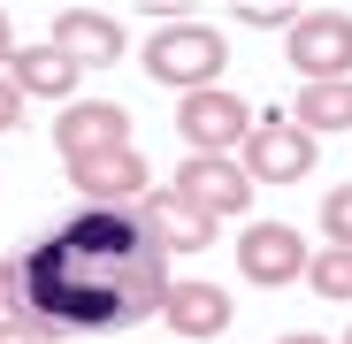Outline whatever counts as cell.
<instances>
[{
    "label": "cell",
    "instance_id": "1",
    "mask_svg": "<svg viewBox=\"0 0 352 344\" xmlns=\"http://www.w3.org/2000/svg\"><path fill=\"white\" fill-rule=\"evenodd\" d=\"M168 283L176 275L153 253L138 207H85L54 238L16 253L0 314H23L54 336L62 329H131V321H161Z\"/></svg>",
    "mask_w": 352,
    "mask_h": 344
},
{
    "label": "cell",
    "instance_id": "2",
    "mask_svg": "<svg viewBox=\"0 0 352 344\" xmlns=\"http://www.w3.org/2000/svg\"><path fill=\"white\" fill-rule=\"evenodd\" d=\"M222 62H230V38L214 23H192V16H176L146 38V77L168 92H207L222 77Z\"/></svg>",
    "mask_w": 352,
    "mask_h": 344
},
{
    "label": "cell",
    "instance_id": "3",
    "mask_svg": "<svg viewBox=\"0 0 352 344\" xmlns=\"http://www.w3.org/2000/svg\"><path fill=\"white\" fill-rule=\"evenodd\" d=\"M176 138H192V153L238 161V146L253 138V107H245L238 92H222V84L184 92V100H176Z\"/></svg>",
    "mask_w": 352,
    "mask_h": 344
},
{
    "label": "cell",
    "instance_id": "4",
    "mask_svg": "<svg viewBox=\"0 0 352 344\" xmlns=\"http://www.w3.org/2000/svg\"><path fill=\"white\" fill-rule=\"evenodd\" d=\"M283 54H291V69H299V84H337V77H352V16L307 8L299 23L283 31Z\"/></svg>",
    "mask_w": 352,
    "mask_h": 344
},
{
    "label": "cell",
    "instance_id": "5",
    "mask_svg": "<svg viewBox=\"0 0 352 344\" xmlns=\"http://www.w3.org/2000/svg\"><path fill=\"white\" fill-rule=\"evenodd\" d=\"M314 260V245L299 238L291 222H245L238 229V275L261 283V291H283V283H299Z\"/></svg>",
    "mask_w": 352,
    "mask_h": 344
},
{
    "label": "cell",
    "instance_id": "6",
    "mask_svg": "<svg viewBox=\"0 0 352 344\" xmlns=\"http://www.w3.org/2000/svg\"><path fill=\"white\" fill-rule=\"evenodd\" d=\"M314 161H322V138H307L299 123H253V138L238 146V168L253 184H299L314 176Z\"/></svg>",
    "mask_w": 352,
    "mask_h": 344
},
{
    "label": "cell",
    "instance_id": "7",
    "mask_svg": "<svg viewBox=\"0 0 352 344\" xmlns=\"http://www.w3.org/2000/svg\"><path fill=\"white\" fill-rule=\"evenodd\" d=\"M69 184H77V199H92V207H138V199L153 192V168H146L138 146H107V153H92V161H69Z\"/></svg>",
    "mask_w": 352,
    "mask_h": 344
},
{
    "label": "cell",
    "instance_id": "8",
    "mask_svg": "<svg viewBox=\"0 0 352 344\" xmlns=\"http://www.w3.org/2000/svg\"><path fill=\"white\" fill-rule=\"evenodd\" d=\"M107 146H131V107H115V100H69L62 115H54V153H62V161H92Z\"/></svg>",
    "mask_w": 352,
    "mask_h": 344
},
{
    "label": "cell",
    "instance_id": "9",
    "mask_svg": "<svg viewBox=\"0 0 352 344\" xmlns=\"http://www.w3.org/2000/svg\"><path fill=\"white\" fill-rule=\"evenodd\" d=\"M176 199H192L199 214H214V222H230V214H245L253 207V176L238 161H214V153H192L184 168H176V184H168Z\"/></svg>",
    "mask_w": 352,
    "mask_h": 344
},
{
    "label": "cell",
    "instance_id": "10",
    "mask_svg": "<svg viewBox=\"0 0 352 344\" xmlns=\"http://www.w3.org/2000/svg\"><path fill=\"white\" fill-rule=\"evenodd\" d=\"M138 222H146V238H153L161 260H176V253H207V245L222 238V222L199 214L192 199H176V192H146V199H138Z\"/></svg>",
    "mask_w": 352,
    "mask_h": 344
},
{
    "label": "cell",
    "instance_id": "11",
    "mask_svg": "<svg viewBox=\"0 0 352 344\" xmlns=\"http://www.w3.org/2000/svg\"><path fill=\"white\" fill-rule=\"evenodd\" d=\"M161 321H168V336H176V344H207V336H222V329H230V291H222V283L184 275V283H168Z\"/></svg>",
    "mask_w": 352,
    "mask_h": 344
},
{
    "label": "cell",
    "instance_id": "12",
    "mask_svg": "<svg viewBox=\"0 0 352 344\" xmlns=\"http://www.w3.org/2000/svg\"><path fill=\"white\" fill-rule=\"evenodd\" d=\"M46 46H62L77 69H115L123 62V23L100 16V8H62L54 31H46Z\"/></svg>",
    "mask_w": 352,
    "mask_h": 344
},
{
    "label": "cell",
    "instance_id": "13",
    "mask_svg": "<svg viewBox=\"0 0 352 344\" xmlns=\"http://www.w3.org/2000/svg\"><path fill=\"white\" fill-rule=\"evenodd\" d=\"M77 77H85V69L69 62L62 46H46V38H38V46H16V62H8V84H16L23 100H62V107H69V100H77Z\"/></svg>",
    "mask_w": 352,
    "mask_h": 344
},
{
    "label": "cell",
    "instance_id": "14",
    "mask_svg": "<svg viewBox=\"0 0 352 344\" xmlns=\"http://www.w3.org/2000/svg\"><path fill=\"white\" fill-rule=\"evenodd\" d=\"M291 123H299L307 138H337V130H352V77H337V84H299Z\"/></svg>",
    "mask_w": 352,
    "mask_h": 344
},
{
    "label": "cell",
    "instance_id": "15",
    "mask_svg": "<svg viewBox=\"0 0 352 344\" xmlns=\"http://www.w3.org/2000/svg\"><path fill=\"white\" fill-rule=\"evenodd\" d=\"M307 291L329 299V306H352V253H344V245H322V253L307 260Z\"/></svg>",
    "mask_w": 352,
    "mask_h": 344
},
{
    "label": "cell",
    "instance_id": "16",
    "mask_svg": "<svg viewBox=\"0 0 352 344\" xmlns=\"http://www.w3.org/2000/svg\"><path fill=\"white\" fill-rule=\"evenodd\" d=\"M307 8L299 0H238V23H253V31H291Z\"/></svg>",
    "mask_w": 352,
    "mask_h": 344
},
{
    "label": "cell",
    "instance_id": "17",
    "mask_svg": "<svg viewBox=\"0 0 352 344\" xmlns=\"http://www.w3.org/2000/svg\"><path fill=\"white\" fill-rule=\"evenodd\" d=\"M322 229H329V245L352 253V184H337V192L322 199Z\"/></svg>",
    "mask_w": 352,
    "mask_h": 344
},
{
    "label": "cell",
    "instance_id": "18",
    "mask_svg": "<svg viewBox=\"0 0 352 344\" xmlns=\"http://www.w3.org/2000/svg\"><path fill=\"white\" fill-rule=\"evenodd\" d=\"M0 344H62V336L38 329V321H23V314H0Z\"/></svg>",
    "mask_w": 352,
    "mask_h": 344
},
{
    "label": "cell",
    "instance_id": "19",
    "mask_svg": "<svg viewBox=\"0 0 352 344\" xmlns=\"http://www.w3.org/2000/svg\"><path fill=\"white\" fill-rule=\"evenodd\" d=\"M16 123H23V92H16V84H8V77H0V138H8V130H16Z\"/></svg>",
    "mask_w": 352,
    "mask_h": 344
},
{
    "label": "cell",
    "instance_id": "20",
    "mask_svg": "<svg viewBox=\"0 0 352 344\" xmlns=\"http://www.w3.org/2000/svg\"><path fill=\"white\" fill-rule=\"evenodd\" d=\"M16 46H23V38H16V23H8V8H0V77H8V62H16Z\"/></svg>",
    "mask_w": 352,
    "mask_h": 344
},
{
    "label": "cell",
    "instance_id": "21",
    "mask_svg": "<svg viewBox=\"0 0 352 344\" xmlns=\"http://www.w3.org/2000/svg\"><path fill=\"white\" fill-rule=\"evenodd\" d=\"M276 344H329V336H314V329H291V336H276Z\"/></svg>",
    "mask_w": 352,
    "mask_h": 344
},
{
    "label": "cell",
    "instance_id": "22",
    "mask_svg": "<svg viewBox=\"0 0 352 344\" xmlns=\"http://www.w3.org/2000/svg\"><path fill=\"white\" fill-rule=\"evenodd\" d=\"M0 306H8V268H0Z\"/></svg>",
    "mask_w": 352,
    "mask_h": 344
},
{
    "label": "cell",
    "instance_id": "23",
    "mask_svg": "<svg viewBox=\"0 0 352 344\" xmlns=\"http://www.w3.org/2000/svg\"><path fill=\"white\" fill-rule=\"evenodd\" d=\"M161 344H176V336H161Z\"/></svg>",
    "mask_w": 352,
    "mask_h": 344
},
{
    "label": "cell",
    "instance_id": "24",
    "mask_svg": "<svg viewBox=\"0 0 352 344\" xmlns=\"http://www.w3.org/2000/svg\"><path fill=\"white\" fill-rule=\"evenodd\" d=\"M344 344H352V329H344Z\"/></svg>",
    "mask_w": 352,
    "mask_h": 344
}]
</instances>
